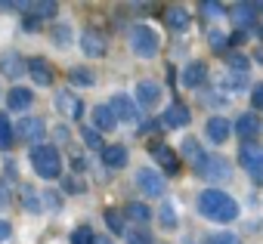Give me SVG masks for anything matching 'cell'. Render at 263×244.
Listing matches in <instances>:
<instances>
[{
    "label": "cell",
    "instance_id": "obj_1",
    "mask_svg": "<svg viewBox=\"0 0 263 244\" xmlns=\"http://www.w3.org/2000/svg\"><path fill=\"white\" fill-rule=\"evenodd\" d=\"M198 213L214 222H232L238 219V201L226 195L223 189H204L198 195Z\"/></svg>",
    "mask_w": 263,
    "mask_h": 244
},
{
    "label": "cell",
    "instance_id": "obj_2",
    "mask_svg": "<svg viewBox=\"0 0 263 244\" xmlns=\"http://www.w3.org/2000/svg\"><path fill=\"white\" fill-rule=\"evenodd\" d=\"M31 164H34V173L41 179H56L62 173V158L56 152V146H31Z\"/></svg>",
    "mask_w": 263,
    "mask_h": 244
},
{
    "label": "cell",
    "instance_id": "obj_3",
    "mask_svg": "<svg viewBox=\"0 0 263 244\" xmlns=\"http://www.w3.org/2000/svg\"><path fill=\"white\" fill-rule=\"evenodd\" d=\"M127 40H130V50H134L140 59H152V56H158V34L149 28V25H134L127 31Z\"/></svg>",
    "mask_w": 263,
    "mask_h": 244
},
{
    "label": "cell",
    "instance_id": "obj_4",
    "mask_svg": "<svg viewBox=\"0 0 263 244\" xmlns=\"http://www.w3.org/2000/svg\"><path fill=\"white\" fill-rule=\"evenodd\" d=\"M238 167L257 182L260 176H263V149H260V143L254 139V143H241L238 146Z\"/></svg>",
    "mask_w": 263,
    "mask_h": 244
},
{
    "label": "cell",
    "instance_id": "obj_5",
    "mask_svg": "<svg viewBox=\"0 0 263 244\" xmlns=\"http://www.w3.org/2000/svg\"><path fill=\"white\" fill-rule=\"evenodd\" d=\"M47 133V124H44V117H34V114H25L16 120V127H13V139H22V143H31V146H41Z\"/></svg>",
    "mask_w": 263,
    "mask_h": 244
},
{
    "label": "cell",
    "instance_id": "obj_6",
    "mask_svg": "<svg viewBox=\"0 0 263 244\" xmlns=\"http://www.w3.org/2000/svg\"><path fill=\"white\" fill-rule=\"evenodd\" d=\"M137 186H140V192L146 198H161L164 195V176L158 170H152V167H143L137 173Z\"/></svg>",
    "mask_w": 263,
    "mask_h": 244
},
{
    "label": "cell",
    "instance_id": "obj_7",
    "mask_svg": "<svg viewBox=\"0 0 263 244\" xmlns=\"http://www.w3.org/2000/svg\"><path fill=\"white\" fill-rule=\"evenodd\" d=\"M198 173L208 179V182H226L232 176V164L226 158H204V164L198 167Z\"/></svg>",
    "mask_w": 263,
    "mask_h": 244
},
{
    "label": "cell",
    "instance_id": "obj_8",
    "mask_svg": "<svg viewBox=\"0 0 263 244\" xmlns=\"http://www.w3.org/2000/svg\"><path fill=\"white\" fill-rule=\"evenodd\" d=\"M105 105L111 108V114H115L118 124H121V120H127V124H130V120H137V114H140V108L134 105V99H130L127 93H115L111 102H105Z\"/></svg>",
    "mask_w": 263,
    "mask_h": 244
},
{
    "label": "cell",
    "instance_id": "obj_9",
    "mask_svg": "<svg viewBox=\"0 0 263 244\" xmlns=\"http://www.w3.org/2000/svg\"><path fill=\"white\" fill-rule=\"evenodd\" d=\"M81 50H84V56H90V59H102L105 50H108L105 34L96 31V28H87V31L81 34Z\"/></svg>",
    "mask_w": 263,
    "mask_h": 244
},
{
    "label": "cell",
    "instance_id": "obj_10",
    "mask_svg": "<svg viewBox=\"0 0 263 244\" xmlns=\"http://www.w3.org/2000/svg\"><path fill=\"white\" fill-rule=\"evenodd\" d=\"M260 130H263L260 114H254V111L238 114V120H235V133H238V139H241V143H254V139L260 136Z\"/></svg>",
    "mask_w": 263,
    "mask_h": 244
},
{
    "label": "cell",
    "instance_id": "obj_11",
    "mask_svg": "<svg viewBox=\"0 0 263 244\" xmlns=\"http://www.w3.org/2000/svg\"><path fill=\"white\" fill-rule=\"evenodd\" d=\"M137 102H140L143 108H155V105L161 102V84H158V80H149V77L140 80V84H137ZM137 102H134V105H137Z\"/></svg>",
    "mask_w": 263,
    "mask_h": 244
},
{
    "label": "cell",
    "instance_id": "obj_12",
    "mask_svg": "<svg viewBox=\"0 0 263 244\" xmlns=\"http://www.w3.org/2000/svg\"><path fill=\"white\" fill-rule=\"evenodd\" d=\"M152 158L164 167V173H180V158H177V152L171 149V146H164V143H152Z\"/></svg>",
    "mask_w": 263,
    "mask_h": 244
},
{
    "label": "cell",
    "instance_id": "obj_13",
    "mask_svg": "<svg viewBox=\"0 0 263 244\" xmlns=\"http://www.w3.org/2000/svg\"><path fill=\"white\" fill-rule=\"evenodd\" d=\"M204 133H208V139L214 143V146H223V143H229V133H232V124L226 117H211L208 124H204Z\"/></svg>",
    "mask_w": 263,
    "mask_h": 244
},
{
    "label": "cell",
    "instance_id": "obj_14",
    "mask_svg": "<svg viewBox=\"0 0 263 244\" xmlns=\"http://www.w3.org/2000/svg\"><path fill=\"white\" fill-rule=\"evenodd\" d=\"M204 80H208V65H204V62H189V65L183 68V74H180V84H183L186 90H198Z\"/></svg>",
    "mask_w": 263,
    "mask_h": 244
},
{
    "label": "cell",
    "instance_id": "obj_15",
    "mask_svg": "<svg viewBox=\"0 0 263 244\" xmlns=\"http://www.w3.org/2000/svg\"><path fill=\"white\" fill-rule=\"evenodd\" d=\"M232 13H235L232 19H235L238 31H245V34H248V31L257 25V13H260V4H238Z\"/></svg>",
    "mask_w": 263,
    "mask_h": 244
},
{
    "label": "cell",
    "instance_id": "obj_16",
    "mask_svg": "<svg viewBox=\"0 0 263 244\" xmlns=\"http://www.w3.org/2000/svg\"><path fill=\"white\" fill-rule=\"evenodd\" d=\"M25 74H31L34 84H41V87H50V84H53V68H50V62L41 59V56L25 62Z\"/></svg>",
    "mask_w": 263,
    "mask_h": 244
},
{
    "label": "cell",
    "instance_id": "obj_17",
    "mask_svg": "<svg viewBox=\"0 0 263 244\" xmlns=\"http://www.w3.org/2000/svg\"><path fill=\"white\" fill-rule=\"evenodd\" d=\"M93 130L96 133H111L115 127H118V120H115V114H111V108L102 102V105H93Z\"/></svg>",
    "mask_w": 263,
    "mask_h": 244
},
{
    "label": "cell",
    "instance_id": "obj_18",
    "mask_svg": "<svg viewBox=\"0 0 263 244\" xmlns=\"http://www.w3.org/2000/svg\"><path fill=\"white\" fill-rule=\"evenodd\" d=\"M53 102H56V108H59L62 114H68V117H81V114H84V102H81L74 93H68V90H59Z\"/></svg>",
    "mask_w": 263,
    "mask_h": 244
},
{
    "label": "cell",
    "instance_id": "obj_19",
    "mask_svg": "<svg viewBox=\"0 0 263 244\" xmlns=\"http://www.w3.org/2000/svg\"><path fill=\"white\" fill-rule=\"evenodd\" d=\"M189 108L183 105V102H174V105H167V111H164V117H161V124L164 127H174V130H180V127H186L189 124Z\"/></svg>",
    "mask_w": 263,
    "mask_h": 244
},
{
    "label": "cell",
    "instance_id": "obj_20",
    "mask_svg": "<svg viewBox=\"0 0 263 244\" xmlns=\"http://www.w3.org/2000/svg\"><path fill=\"white\" fill-rule=\"evenodd\" d=\"M31 102H34V93L25 90V87H13V90L7 93V108H10V111H28Z\"/></svg>",
    "mask_w": 263,
    "mask_h": 244
},
{
    "label": "cell",
    "instance_id": "obj_21",
    "mask_svg": "<svg viewBox=\"0 0 263 244\" xmlns=\"http://www.w3.org/2000/svg\"><path fill=\"white\" fill-rule=\"evenodd\" d=\"M0 71H4L7 77H22L25 74V59L19 56V53H13V50H7L4 56H0Z\"/></svg>",
    "mask_w": 263,
    "mask_h": 244
},
{
    "label": "cell",
    "instance_id": "obj_22",
    "mask_svg": "<svg viewBox=\"0 0 263 244\" xmlns=\"http://www.w3.org/2000/svg\"><path fill=\"white\" fill-rule=\"evenodd\" d=\"M102 164L108 170H124L127 167V149L124 146H102Z\"/></svg>",
    "mask_w": 263,
    "mask_h": 244
},
{
    "label": "cell",
    "instance_id": "obj_23",
    "mask_svg": "<svg viewBox=\"0 0 263 244\" xmlns=\"http://www.w3.org/2000/svg\"><path fill=\"white\" fill-rule=\"evenodd\" d=\"M174 31H189V25H192V16L183 10V7H171V10H164V16H161Z\"/></svg>",
    "mask_w": 263,
    "mask_h": 244
},
{
    "label": "cell",
    "instance_id": "obj_24",
    "mask_svg": "<svg viewBox=\"0 0 263 244\" xmlns=\"http://www.w3.org/2000/svg\"><path fill=\"white\" fill-rule=\"evenodd\" d=\"M180 149H183V158H186L195 170H198V167L204 164V158H208V155H204V149H201V143H198V139H192V136H186Z\"/></svg>",
    "mask_w": 263,
    "mask_h": 244
},
{
    "label": "cell",
    "instance_id": "obj_25",
    "mask_svg": "<svg viewBox=\"0 0 263 244\" xmlns=\"http://www.w3.org/2000/svg\"><path fill=\"white\" fill-rule=\"evenodd\" d=\"M71 37H74V34H71V25H68V22H56V25L50 28V40H53L59 50L71 47Z\"/></svg>",
    "mask_w": 263,
    "mask_h": 244
},
{
    "label": "cell",
    "instance_id": "obj_26",
    "mask_svg": "<svg viewBox=\"0 0 263 244\" xmlns=\"http://www.w3.org/2000/svg\"><path fill=\"white\" fill-rule=\"evenodd\" d=\"M220 87H223L226 93H241V90L248 87V74H241V71H229V74L220 80Z\"/></svg>",
    "mask_w": 263,
    "mask_h": 244
},
{
    "label": "cell",
    "instance_id": "obj_27",
    "mask_svg": "<svg viewBox=\"0 0 263 244\" xmlns=\"http://www.w3.org/2000/svg\"><path fill=\"white\" fill-rule=\"evenodd\" d=\"M22 207H25L28 213H44V207H41V192L22 186Z\"/></svg>",
    "mask_w": 263,
    "mask_h": 244
},
{
    "label": "cell",
    "instance_id": "obj_28",
    "mask_svg": "<svg viewBox=\"0 0 263 244\" xmlns=\"http://www.w3.org/2000/svg\"><path fill=\"white\" fill-rule=\"evenodd\" d=\"M127 216L137 219V222H149V219H152V210H149V204H143V201H130V204H127Z\"/></svg>",
    "mask_w": 263,
    "mask_h": 244
},
{
    "label": "cell",
    "instance_id": "obj_29",
    "mask_svg": "<svg viewBox=\"0 0 263 244\" xmlns=\"http://www.w3.org/2000/svg\"><path fill=\"white\" fill-rule=\"evenodd\" d=\"M10 146H13V120L0 114V152H7Z\"/></svg>",
    "mask_w": 263,
    "mask_h": 244
},
{
    "label": "cell",
    "instance_id": "obj_30",
    "mask_svg": "<svg viewBox=\"0 0 263 244\" xmlns=\"http://www.w3.org/2000/svg\"><path fill=\"white\" fill-rule=\"evenodd\" d=\"M158 222H161L164 229H177V210H174L171 201L161 204V210H158Z\"/></svg>",
    "mask_w": 263,
    "mask_h": 244
},
{
    "label": "cell",
    "instance_id": "obj_31",
    "mask_svg": "<svg viewBox=\"0 0 263 244\" xmlns=\"http://www.w3.org/2000/svg\"><path fill=\"white\" fill-rule=\"evenodd\" d=\"M105 226H108V232L121 235V232H124V213H118L115 207H108V210H105Z\"/></svg>",
    "mask_w": 263,
    "mask_h": 244
},
{
    "label": "cell",
    "instance_id": "obj_32",
    "mask_svg": "<svg viewBox=\"0 0 263 244\" xmlns=\"http://www.w3.org/2000/svg\"><path fill=\"white\" fill-rule=\"evenodd\" d=\"M68 77H71V84H78V87H93V71H87V68H71L68 71Z\"/></svg>",
    "mask_w": 263,
    "mask_h": 244
},
{
    "label": "cell",
    "instance_id": "obj_33",
    "mask_svg": "<svg viewBox=\"0 0 263 244\" xmlns=\"http://www.w3.org/2000/svg\"><path fill=\"white\" fill-rule=\"evenodd\" d=\"M81 136H84V146H87V149L102 152V136H99L93 127H81Z\"/></svg>",
    "mask_w": 263,
    "mask_h": 244
},
{
    "label": "cell",
    "instance_id": "obj_34",
    "mask_svg": "<svg viewBox=\"0 0 263 244\" xmlns=\"http://www.w3.org/2000/svg\"><path fill=\"white\" fill-rule=\"evenodd\" d=\"M204 244H241V238L232 235V232H211L204 238Z\"/></svg>",
    "mask_w": 263,
    "mask_h": 244
},
{
    "label": "cell",
    "instance_id": "obj_35",
    "mask_svg": "<svg viewBox=\"0 0 263 244\" xmlns=\"http://www.w3.org/2000/svg\"><path fill=\"white\" fill-rule=\"evenodd\" d=\"M93 241H96V235H93L90 226H78L71 232V244H93Z\"/></svg>",
    "mask_w": 263,
    "mask_h": 244
},
{
    "label": "cell",
    "instance_id": "obj_36",
    "mask_svg": "<svg viewBox=\"0 0 263 244\" xmlns=\"http://www.w3.org/2000/svg\"><path fill=\"white\" fill-rule=\"evenodd\" d=\"M248 68H251V59H248V56H241V53L229 56V71H241V74H248Z\"/></svg>",
    "mask_w": 263,
    "mask_h": 244
},
{
    "label": "cell",
    "instance_id": "obj_37",
    "mask_svg": "<svg viewBox=\"0 0 263 244\" xmlns=\"http://www.w3.org/2000/svg\"><path fill=\"white\" fill-rule=\"evenodd\" d=\"M208 44H211V50H214V53H223V50H226V34L214 28V31L208 34Z\"/></svg>",
    "mask_w": 263,
    "mask_h": 244
},
{
    "label": "cell",
    "instance_id": "obj_38",
    "mask_svg": "<svg viewBox=\"0 0 263 244\" xmlns=\"http://www.w3.org/2000/svg\"><path fill=\"white\" fill-rule=\"evenodd\" d=\"M127 244H155V241H152V235H149V232L134 229V232H127Z\"/></svg>",
    "mask_w": 263,
    "mask_h": 244
},
{
    "label": "cell",
    "instance_id": "obj_39",
    "mask_svg": "<svg viewBox=\"0 0 263 244\" xmlns=\"http://www.w3.org/2000/svg\"><path fill=\"white\" fill-rule=\"evenodd\" d=\"M201 10H204L211 19H223V13H226V10H223V4H211V0H204Z\"/></svg>",
    "mask_w": 263,
    "mask_h": 244
},
{
    "label": "cell",
    "instance_id": "obj_40",
    "mask_svg": "<svg viewBox=\"0 0 263 244\" xmlns=\"http://www.w3.org/2000/svg\"><path fill=\"white\" fill-rule=\"evenodd\" d=\"M241 44H248V34L235 28V31H232L229 37H226V47H241Z\"/></svg>",
    "mask_w": 263,
    "mask_h": 244
},
{
    "label": "cell",
    "instance_id": "obj_41",
    "mask_svg": "<svg viewBox=\"0 0 263 244\" xmlns=\"http://www.w3.org/2000/svg\"><path fill=\"white\" fill-rule=\"evenodd\" d=\"M251 105H254V114L260 111V105H263V87L257 84V87H251Z\"/></svg>",
    "mask_w": 263,
    "mask_h": 244
},
{
    "label": "cell",
    "instance_id": "obj_42",
    "mask_svg": "<svg viewBox=\"0 0 263 244\" xmlns=\"http://www.w3.org/2000/svg\"><path fill=\"white\" fill-rule=\"evenodd\" d=\"M65 192L68 195H81L84 192V182L81 179H65Z\"/></svg>",
    "mask_w": 263,
    "mask_h": 244
},
{
    "label": "cell",
    "instance_id": "obj_43",
    "mask_svg": "<svg viewBox=\"0 0 263 244\" xmlns=\"http://www.w3.org/2000/svg\"><path fill=\"white\" fill-rule=\"evenodd\" d=\"M22 25H25V31H37V28H41L44 22H41V19H37V16L31 13V16H25V22H22Z\"/></svg>",
    "mask_w": 263,
    "mask_h": 244
},
{
    "label": "cell",
    "instance_id": "obj_44",
    "mask_svg": "<svg viewBox=\"0 0 263 244\" xmlns=\"http://www.w3.org/2000/svg\"><path fill=\"white\" fill-rule=\"evenodd\" d=\"M10 235H13V226H10L7 219H0V244L10 241Z\"/></svg>",
    "mask_w": 263,
    "mask_h": 244
},
{
    "label": "cell",
    "instance_id": "obj_45",
    "mask_svg": "<svg viewBox=\"0 0 263 244\" xmlns=\"http://www.w3.org/2000/svg\"><path fill=\"white\" fill-rule=\"evenodd\" d=\"M10 204V189H7V182L4 179H0V210H4Z\"/></svg>",
    "mask_w": 263,
    "mask_h": 244
},
{
    "label": "cell",
    "instance_id": "obj_46",
    "mask_svg": "<svg viewBox=\"0 0 263 244\" xmlns=\"http://www.w3.org/2000/svg\"><path fill=\"white\" fill-rule=\"evenodd\" d=\"M161 127V120H146V124H140V133H152Z\"/></svg>",
    "mask_w": 263,
    "mask_h": 244
},
{
    "label": "cell",
    "instance_id": "obj_47",
    "mask_svg": "<svg viewBox=\"0 0 263 244\" xmlns=\"http://www.w3.org/2000/svg\"><path fill=\"white\" fill-rule=\"evenodd\" d=\"M56 139L59 143H68V127H56Z\"/></svg>",
    "mask_w": 263,
    "mask_h": 244
},
{
    "label": "cell",
    "instance_id": "obj_48",
    "mask_svg": "<svg viewBox=\"0 0 263 244\" xmlns=\"http://www.w3.org/2000/svg\"><path fill=\"white\" fill-rule=\"evenodd\" d=\"M71 167H74V170H78V173H81V170H84V167H87V164H84V158H81V155H74V158H71Z\"/></svg>",
    "mask_w": 263,
    "mask_h": 244
},
{
    "label": "cell",
    "instance_id": "obj_49",
    "mask_svg": "<svg viewBox=\"0 0 263 244\" xmlns=\"http://www.w3.org/2000/svg\"><path fill=\"white\" fill-rule=\"evenodd\" d=\"M93 244H115V238H108V235H102V238H96Z\"/></svg>",
    "mask_w": 263,
    "mask_h": 244
},
{
    "label": "cell",
    "instance_id": "obj_50",
    "mask_svg": "<svg viewBox=\"0 0 263 244\" xmlns=\"http://www.w3.org/2000/svg\"><path fill=\"white\" fill-rule=\"evenodd\" d=\"M0 10H4V13H7V10H13V4H4V0H0Z\"/></svg>",
    "mask_w": 263,
    "mask_h": 244
}]
</instances>
